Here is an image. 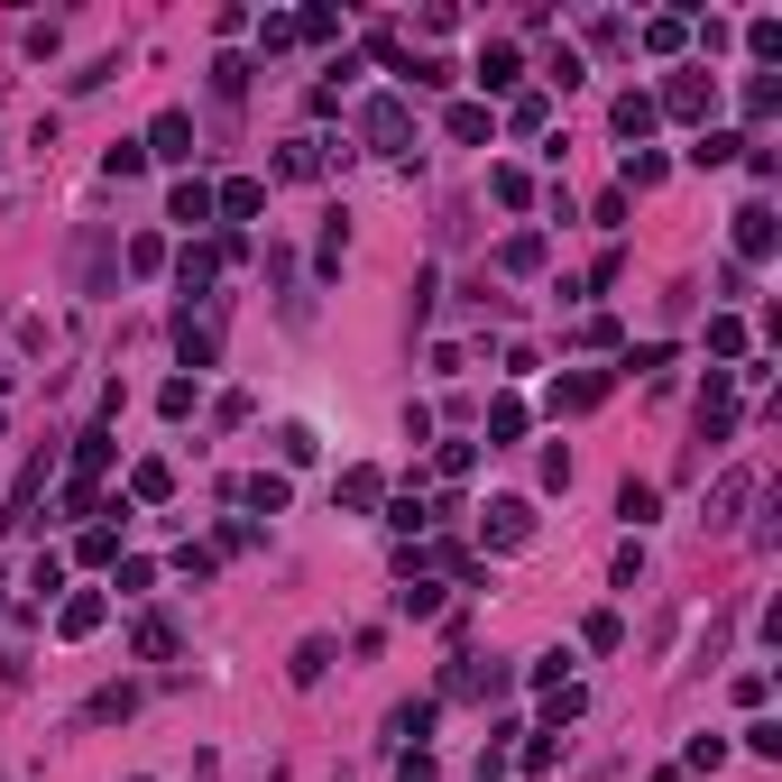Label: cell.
<instances>
[{
    "label": "cell",
    "instance_id": "obj_27",
    "mask_svg": "<svg viewBox=\"0 0 782 782\" xmlns=\"http://www.w3.org/2000/svg\"><path fill=\"white\" fill-rule=\"evenodd\" d=\"M29 589H37V598H56V589H65V562H56V553H37V562H29Z\"/></svg>",
    "mask_w": 782,
    "mask_h": 782
},
{
    "label": "cell",
    "instance_id": "obj_29",
    "mask_svg": "<svg viewBox=\"0 0 782 782\" xmlns=\"http://www.w3.org/2000/svg\"><path fill=\"white\" fill-rule=\"evenodd\" d=\"M129 709H139V691H129V682H120V691H101V699H93V709H84V718H129Z\"/></svg>",
    "mask_w": 782,
    "mask_h": 782
},
{
    "label": "cell",
    "instance_id": "obj_4",
    "mask_svg": "<svg viewBox=\"0 0 782 782\" xmlns=\"http://www.w3.org/2000/svg\"><path fill=\"white\" fill-rule=\"evenodd\" d=\"M754 498V479H746V469H727V479L709 488V534H727V525H737V507Z\"/></svg>",
    "mask_w": 782,
    "mask_h": 782
},
{
    "label": "cell",
    "instance_id": "obj_22",
    "mask_svg": "<svg viewBox=\"0 0 782 782\" xmlns=\"http://www.w3.org/2000/svg\"><path fill=\"white\" fill-rule=\"evenodd\" d=\"M166 488H175L166 460H139V469H129V498H166Z\"/></svg>",
    "mask_w": 782,
    "mask_h": 782
},
{
    "label": "cell",
    "instance_id": "obj_13",
    "mask_svg": "<svg viewBox=\"0 0 782 782\" xmlns=\"http://www.w3.org/2000/svg\"><path fill=\"white\" fill-rule=\"evenodd\" d=\"M213 276H221V249H185L175 258V285H185V295H203Z\"/></svg>",
    "mask_w": 782,
    "mask_h": 782
},
{
    "label": "cell",
    "instance_id": "obj_25",
    "mask_svg": "<svg viewBox=\"0 0 782 782\" xmlns=\"http://www.w3.org/2000/svg\"><path fill=\"white\" fill-rule=\"evenodd\" d=\"M515 433H525V405L498 397V405H488V442H515Z\"/></svg>",
    "mask_w": 782,
    "mask_h": 782
},
{
    "label": "cell",
    "instance_id": "obj_9",
    "mask_svg": "<svg viewBox=\"0 0 782 782\" xmlns=\"http://www.w3.org/2000/svg\"><path fill=\"white\" fill-rule=\"evenodd\" d=\"M166 221L203 230V221H213V185H203V175H185V185H175V203H166Z\"/></svg>",
    "mask_w": 782,
    "mask_h": 782
},
{
    "label": "cell",
    "instance_id": "obj_21",
    "mask_svg": "<svg viewBox=\"0 0 782 782\" xmlns=\"http://www.w3.org/2000/svg\"><path fill=\"white\" fill-rule=\"evenodd\" d=\"M397 617H442V589L433 580H405L397 589Z\"/></svg>",
    "mask_w": 782,
    "mask_h": 782
},
{
    "label": "cell",
    "instance_id": "obj_11",
    "mask_svg": "<svg viewBox=\"0 0 782 782\" xmlns=\"http://www.w3.org/2000/svg\"><path fill=\"white\" fill-rule=\"evenodd\" d=\"M608 120H617V139H644V129H654L663 111H654V93H617V111H608Z\"/></svg>",
    "mask_w": 782,
    "mask_h": 782
},
{
    "label": "cell",
    "instance_id": "obj_23",
    "mask_svg": "<svg viewBox=\"0 0 782 782\" xmlns=\"http://www.w3.org/2000/svg\"><path fill=\"white\" fill-rule=\"evenodd\" d=\"M488 129H498V111H479V101H460V111H452V139H469V148H479Z\"/></svg>",
    "mask_w": 782,
    "mask_h": 782
},
{
    "label": "cell",
    "instance_id": "obj_5",
    "mask_svg": "<svg viewBox=\"0 0 782 782\" xmlns=\"http://www.w3.org/2000/svg\"><path fill=\"white\" fill-rule=\"evenodd\" d=\"M258 203H268V185H258V175H230V185L213 194V213L221 221H258Z\"/></svg>",
    "mask_w": 782,
    "mask_h": 782
},
{
    "label": "cell",
    "instance_id": "obj_26",
    "mask_svg": "<svg viewBox=\"0 0 782 782\" xmlns=\"http://www.w3.org/2000/svg\"><path fill=\"white\" fill-rule=\"evenodd\" d=\"M56 626H65V636H93V626H101V598H65Z\"/></svg>",
    "mask_w": 782,
    "mask_h": 782
},
{
    "label": "cell",
    "instance_id": "obj_28",
    "mask_svg": "<svg viewBox=\"0 0 782 782\" xmlns=\"http://www.w3.org/2000/svg\"><path fill=\"white\" fill-rule=\"evenodd\" d=\"M139 654H148V663H156V654H175V626H166V617H148V626H139Z\"/></svg>",
    "mask_w": 782,
    "mask_h": 782
},
{
    "label": "cell",
    "instance_id": "obj_14",
    "mask_svg": "<svg viewBox=\"0 0 782 782\" xmlns=\"http://www.w3.org/2000/svg\"><path fill=\"white\" fill-rule=\"evenodd\" d=\"M598 397H608V378H553V405L562 414H589Z\"/></svg>",
    "mask_w": 782,
    "mask_h": 782
},
{
    "label": "cell",
    "instance_id": "obj_19",
    "mask_svg": "<svg viewBox=\"0 0 782 782\" xmlns=\"http://www.w3.org/2000/svg\"><path fill=\"white\" fill-rule=\"evenodd\" d=\"M240 498H249L258 515H276V507H285V469H258V479L240 488Z\"/></svg>",
    "mask_w": 782,
    "mask_h": 782
},
{
    "label": "cell",
    "instance_id": "obj_6",
    "mask_svg": "<svg viewBox=\"0 0 782 782\" xmlns=\"http://www.w3.org/2000/svg\"><path fill=\"white\" fill-rule=\"evenodd\" d=\"M654 111H672V120H709V84H699V74H672V93L654 101Z\"/></svg>",
    "mask_w": 782,
    "mask_h": 782
},
{
    "label": "cell",
    "instance_id": "obj_10",
    "mask_svg": "<svg viewBox=\"0 0 782 782\" xmlns=\"http://www.w3.org/2000/svg\"><path fill=\"white\" fill-rule=\"evenodd\" d=\"M737 258H773V213H764V203L737 213Z\"/></svg>",
    "mask_w": 782,
    "mask_h": 782
},
{
    "label": "cell",
    "instance_id": "obj_17",
    "mask_svg": "<svg viewBox=\"0 0 782 782\" xmlns=\"http://www.w3.org/2000/svg\"><path fill=\"white\" fill-rule=\"evenodd\" d=\"M332 498H341V507H378L387 488H378V469H341V488H332Z\"/></svg>",
    "mask_w": 782,
    "mask_h": 782
},
{
    "label": "cell",
    "instance_id": "obj_18",
    "mask_svg": "<svg viewBox=\"0 0 782 782\" xmlns=\"http://www.w3.org/2000/svg\"><path fill=\"white\" fill-rule=\"evenodd\" d=\"M498 268H515V276H525V268H543V230H515V240L498 249Z\"/></svg>",
    "mask_w": 782,
    "mask_h": 782
},
{
    "label": "cell",
    "instance_id": "obj_2",
    "mask_svg": "<svg viewBox=\"0 0 782 782\" xmlns=\"http://www.w3.org/2000/svg\"><path fill=\"white\" fill-rule=\"evenodd\" d=\"M479 534H488V543L507 553V543H525V534H534V507H525V498H498V507L479 515Z\"/></svg>",
    "mask_w": 782,
    "mask_h": 782
},
{
    "label": "cell",
    "instance_id": "obj_7",
    "mask_svg": "<svg viewBox=\"0 0 782 782\" xmlns=\"http://www.w3.org/2000/svg\"><path fill=\"white\" fill-rule=\"evenodd\" d=\"M175 350H185V369H213V359H221V332L185 313V323H175Z\"/></svg>",
    "mask_w": 782,
    "mask_h": 782
},
{
    "label": "cell",
    "instance_id": "obj_30",
    "mask_svg": "<svg viewBox=\"0 0 782 782\" xmlns=\"http://www.w3.org/2000/svg\"><path fill=\"white\" fill-rule=\"evenodd\" d=\"M397 782H442V773H433V754L414 746V754H397Z\"/></svg>",
    "mask_w": 782,
    "mask_h": 782
},
{
    "label": "cell",
    "instance_id": "obj_3",
    "mask_svg": "<svg viewBox=\"0 0 782 782\" xmlns=\"http://www.w3.org/2000/svg\"><path fill=\"white\" fill-rule=\"evenodd\" d=\"M139 148H148V156H175V166H185V156H194V120H185V111H156V129H148Z\"/></svg>",
    "mask_w": 782,
    "mask_h": 782
},
{
    "label": "cell",
    "instance_id": "obj_12",
    "mask_svg": "<svg viewBox=\"0 0 782 782\" xmlns=\"http://www.w3.org/2000/svg\"><path fill=\"white\" fill-rule=\"evenodd\" d=\"M515 74H525V56H515V46H479V84H488V93H507Z\"/></svg>",
    "mask_w": 782,
    "mask_h": 782
},
{
    "label": "cell",
    "instance_id": "obj_20",
    "mask_svg": "<svg viewBox=\"0 0 782 782\" xmlns=\"http://www.w3.org/2000/svg\"><path fill=\"white\" fill-rule=\"evenodd\" d=\"M323 672H332V636H304L295 644V682H323Z\"/></svg>",
    "mask_w": 782,
    "mask_h": 782
},
{
    "label": "cell",
    "instance_id": "obj_1",
    "mask_svg": "<svg viewBox=\"0 0 782 782\" xmlns=\"http://www.w3.org/2000/svg\"><path fill=\"white\" fill-rule=\"evenodd\" d=\"M359 139H369L378 156H397V148L414 139V111H405V101H397V93H378V101H369V111H359Z\"/></svg>",
    "mask_w": 782,
    "mask_h": 782
},
{
    "label": "cell",
    "instance_id": "obj_24",
    "mask_svg": "<svg viewBox=\"0 0 782 782\" xmlns=\"http://www.w3.org/2000/svg\"><path fill=\"white\" fill-rule=\"evenodd\" d=\"M737 148H746V139H737V129H709V139H699V148H691V166H727V156H737Z\"/></svg>",
    "mask_w": 782,
    "mask_h": 782
},
{
    "label": "cell",
    "instance_id": "obj_15",
    "mask_svg": "<svg viewBox=\"0 0 782 782\" xmlns=\"http://www.w3.org/2000/svg\"><path fill=\"white\" fill-rule=\"evenodd\" d=\"M654 507H663L654 479H626V488H617V515H626V525H654Z\"/></svg>",
    "mask_w": 782,
    "mask_h": 782
},
{
    "label": "cell",
    "instance_id": "obj_8",
    "mask_svg": "<svg viewBox=\"0 0 782 782\" xmlns=\"http://www.w3.org/2000/svg\"><path fill=\"white\" fill-rule=\"evenodd\" d=\"M433 718H442V699H405V709L387 718V737H405V754H414V746L433 737Z\"/></svg>",
    "mask_w": 782,
    "mask_h": 782
},
{
    "label": "cell",
    "instance_id": "obj_16",
    "mask_svg": "<svg viewBox=\"0 0 782 782\" xmlns=\"http://www.w3.org/2000/svg\"><path fill=\"white\" fill-rule=\"evenodd\" d=\"M249 74H258L249 56H213V93H221V101H240V93H249Z\"/></svg>",
    "mask_w": 782,
    "mask_h": 782
}]
</instances>
